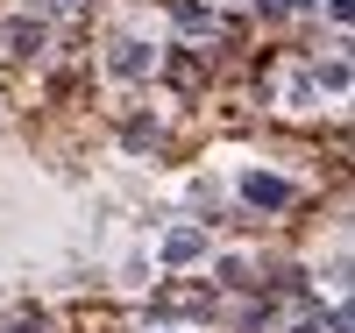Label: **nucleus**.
<instances>
[{"label":"nucleus","instance_id":"obj_1","mask_svg":"<svg viewBox=\"0 0 355 333\" xmlns=\"http://www.w3.org/2000/svg\"><path fill=\"white\" fill-rule=\"evenodd\" d=\"M242 199H249V206H284V199H291V185H284V177H263V170H256V177H242Z\"/></svg>","mask_w":355,"mask_h":333},{"label":"nucleus","instance_id":"obj_2","mask_svg":"<svg viewBox=\"0 0 355 333\" xmlns=\"http://www.w3.org/2000/svg\"><path fill=\"white\" fill-rule=\"evenodd\" d=\"M199 249H206V234H199V227H178V234L164 241V262H192Z\"/></svg>","mask_w":355,"mask_h":333},{"label":"nucleus","instance_id":"obj_3","mask_svg":"<svg viewBox=\"0 0 355 333\" xmlns=\"http://www.w3.org/2000/svg\"><path fill=\"white\" fill-rule=\"evenodd\" d=\"M114 71H121V78H135V71H150V57H142V43H121V50H114Z\"/></svg>","mask_w":355,"mask_h":333}]
</instances>
